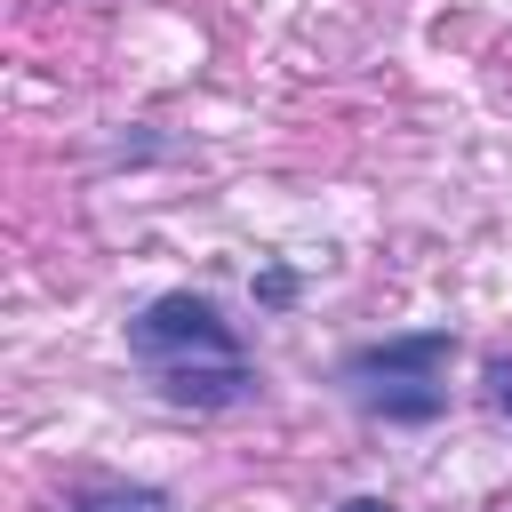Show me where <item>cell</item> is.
Wrapping results in <instances>:
<instances>
[{
	"instance_id": "obj_3",
	"label": "cell",
	"mask_w": 512,
	"mask_h": 512,
	"mask_svg": "<svg viewBox=\"0 0 512 512\" xmlns=\"http://www.w3.org/2000/svg\"><path fill=\"white\" fill-rule=\"evenodd\" d=\"M64 512H176V496L152 480H80Z\"/></svg>"
},
{
	"instance_id": "obj_4",
	"label": "cell",
	"mask_w": 512,
	"mask_h": 512,
	"mask_svg": "<svg viewBox=\"0 0 512 512\" xmlns=\"http://www.w3.org/2000/svg\"><path fill=\"white\" fill-rule=\"evenodd\" d=\"M480 376H488V408H496V416H512V360L496 352V360H488Z\"/></svg>"
},
{
	"instance_id": "obj_1",
	"label": "cell",
	"mask_w": 512,
	"mask_h": 512,
	"mask_svg": "<svg viewBox=\"0 0 512 512\" xmlns=\"http://www.w3.org/2000/svg\"><path fill=\"white\" fill-rule=\"evenodd\" d=\"M128 352L152 368L160 400H176V408H248L264 392V376L248 368V352L232 336V320L192 288L152 296L128 320Z\"/></svg>"
},
{
	"instance_id": "obj_2",
	"label": "cell",
	"mask_w": 512,
	"mask_h": 512,
	"mask_svg": "<svg viewBox=\"0 0 512 512\" xmlns=\"http://www.w3.org/2000/svg\"><path fill=\"white\" fill-rule=\"evenodd\" d=\"M448 352H456L448 328H416V336H384V344L344 352L336 376L352 384V400L368 416H384V424H432L448 408V384H440Z\"/></svg>"
},
{
	"instance_id": "obj_5",
	"label": "cell",
	"mask_w": 512,
	"mask_h": 512,
	"mask_svg": "<svg viewBox=\"0 0 512 512\" xmlns=\"http://www.w3.org/2000/svg\"><path fill=\"white\" fill-rule=\"evenodd\" d=\"M256 296H264V304H288V296H296V272H288V264H272V272L256 280Z\"/></svg>"
},
{
	"instance_id": "obj_6",
	"label": "cell",
	"mask_w": 512,
	"mask_h": 512,
	"mask_svg": "<svg viewBox=\"0 0 512 512\" xmlns=\"http://www.w3.org/2000/svg\"><path fill=\"white\" fill-rule=\"evenodd\" d=\"M336 512H400V504H384V496H352V504H336Z\"/></svg>"
}]
</instances>
